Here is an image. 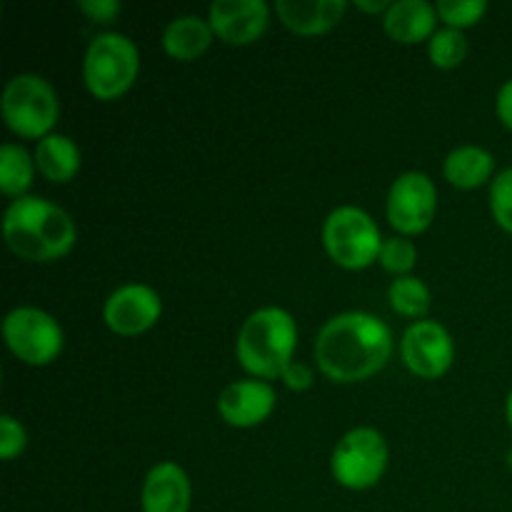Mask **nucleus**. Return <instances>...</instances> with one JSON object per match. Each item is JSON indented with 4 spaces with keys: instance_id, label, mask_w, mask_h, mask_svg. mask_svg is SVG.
I'll return each mask as SVG.
<instances>
[{
    "instance_id": "nucleus-13",
    "label": "nucleus",
    "mask_w": 512,
    "mask_h": 512,
    "mask_svg": "<svg viewBox=\"0 0 512 512\" xmlns=\"http://www.w3.org/2000/svg\"><path fill=\"white\" fill-rule=\"evenodd\" d=\"M275 410V390L265 380H235L218 398V413L233 428H255Z\"/></svg>"
},
{
    "instance_id": "nucleus-3",
    "label": "nucleus",
    "mask_w": 512,
    "mask_h": 512,
    "mask_svg": "<svg viewBox=\"0 0 512 512\" xmlns=\"http://www.w3.org/2000/svg\"><path fill=\"white\" fill-rule=\"evenodd\" d=\"M298 345V323L278 305H265L250 313L235 340L238 363L258 380H273L293 363Z\"/></svg>"
},
{
    "instance_id": "nucleus-6",
    "label": "nucleus",
    "mask_w": 512,
    "mask_h": 512,
    "mask_svg": "<svg viewBox=\"0 0 512 512\" xmlns=\"http://www.w3.org/2000/svg\"><path fill=\"white\" fill-rule=\"evenodd\" d=\"M383 243L378 223L358 205H340L323 223V245L340 268H368L380 258Z\"/></svg>"
},
{
    "instance_id": "nucleus-14",
    "label": "nucleus",
    "mask_w": 512,
    "mask_h": 512,
    "mask_svg": "<svg viewBox=\"0 0 512 512\" xmlns=\"http://www.w3.org/2000/svg\"><path fill=\"white\" fill-rule=\"evenodd\" d=\"M190 478L178 463L163 460L153 465L145 475L140 490V510L143 512H190Z\"/></svg>"
},
{
    "instance_id": "nucleus-19",
    "label": "nucleus",
    "mask_w": 512,
    "mask_h": 512,
    "mask_svg": "<svg viewBox=\"0 0 512 512\" xmlns=\"http://www.w3.org/2000/svg\"><path fill=\"white\" fill-rule=\"evenodd\" d=\"M35 168L50 183H68L80 170V148L63 133H50L35 145Z\"/></svg>"
},
{
    "instance_id": "nucleus-26",
    "label": "nucleus",
    "mask_w": 512,
    "mask_h": 512,
    "mask_svg": "<svg viewBox=\"0 0 512 512\" xmlns=\"http://www.w3.org/2000/svg\"><path fill=\"white\" fill-rule=\"evenodd\" d=\"M28 445V433H25L23 423L15 420L13 415H3L0 418V458L13 460L20 455Z\"/></svg>"
},
{
    "instance_id": "nucleus-9",
    "label": "nucleus",
    "mask_w": 512,
    "mask_h": 512,
    "mask_svg": "<svg viewBox=\"0 0 512 512\" xmlns=\"http://www.w3.org/2000/svg\"><path fill=\"white\" fill-rule=\"evenodd\" d=\"M438 210V188L420 170L398 175L388 193V220L400 235H418L430 228Z\"/></svg>"
},
{
    "instance_id": "nucleus-22",
    "label": "nucleus",
    "mask_w": 512,
    "mask_h": 512,
    "mask_svg": "<svg viewBox=\"0 0 512 512\" xmlns=\"http://www.w3.org/2000/svg\"><path fill=\"white\" fill-rule=\"evenodd\" d=\"M428 55L435 68H458L468 55V38L458 28H440L435 30L433 38L428 40Z\"/></svg>"
},
{
    "instance_id": "nucleus-17",
    "label": "nucleus",
    "mask_w": 512,
    "mask_h": 512,
    "mask_svg": "<svg viewBox=\"0 0 512 512\" xmlns=\"http://www.w3.org/2000/svg\"><path fill=\"white\" fill-rule=\"evenodd\" d=\"M213 38L215 33L208 18H200V15H178V18H173L165 25L163 48L170 58L188 63V60L200 58L210 48Z\"/></svg>"
},
{
    "instance_id": "nucleus-27",
    "label": "nucleus",
    "mask_w": 512,
    "mask_h": 512,
    "mask_svg": "<svg viewBox=\"0 0 512 512\" xmlns=\"http://www.w3.org/2000/svg\"><path fill=\"white\" fill-rule=\"evenodd\" d=\"M78 8L95 23H113L115 15L120 13V3L115 0H83Z\"/></svg>"
},
{
    "instance_id": "nucleus-7",
    "label": "nucleus",
    "mask_w": 512,
    "mask_h": 512,
    "mask_svg": "<svg viewBox=\"0 0 512 512\" xmlns=\"http://www.w3.org/2000/svg\"><path fill=\"white\" fill-rule=\"evenodd\" d=\"M390 450L375 428H353L335 445L330 470L335 483L348 490H368L383 480Z\"/></svg>"
},
{
    "instance_id": "nucleus-32",
    "label": "nucleus",
    "mask_w": 512,
    "mask_h": 512,
    "mask_svg": "<svg viewBox=\"0 0 512 512\" xmlns=\"http://www.w3.org/2000/svg\"><path fill=\"white\" fill-rule=\"evenodd\" d=\"M508 465L512 468V450H510V455H508Z\"/></svg>"
},
{
    "instance_id": "nucleus-23",
    "label": "nucleus",
    "mask_w": 512,
    "mask_h": 512,
    "mask_svg": "<svg viewBox=\"0 0 512 512\" xmlns=\"http://www.w3.org/2000/svg\"><path fill=\"white\" fill-rule=\"evenodd\" d=\"M378 263L383 265L388 273L403 278V275H410V270L418 263V248H415L413 240H408L405 235H395V238H388L383 243Z\"/></svg>"
},
{
    "instance_id": "nucleus-31",
    "label": "nucleus",
    "mask_w": 512,
    "mask_h": 512,
    "mask_svg": "<svg viewBox=\"0 0 512 512\" xmlns=\"http://www.w3.org/2000/svg\"><path fill=\"white\" fill-rule=\"evenodd\" d=\"M505 415H508V423H510V428H512V390H510L508 400H505Z\"/></svg>"
},
{
    "instance_id": "nucleus-1",
    "label": "nucleus",
    "mask_w": 512,
    "mask_h": 512,
    "mask_svg": "<svg viewBox=\"0 0 512 512\" xmlns=\"http://www.w3.org/2000/svg\"><path fill=\"white\" fill-rule=\"evenodd\" d=\"M393 355V333L363 310L333 315L315 338V363L335 383H360L383 370Z\"/></svg>"
},
{
    "instance_id": "nucleus-30",
    "label": "nucleus",
    "mask_w": 512,
    "mask_h": 512,
    "mask_svg": "<svg viewBox=\"0 0 512 512\" xmlns=\"http://www.w3.org/2000/svg\"><path fill=\"white\" fill-rule=\"evenodd\" d=\"M355 8L365 10V13H383L385 15V10L390 8V3H388V0H375V3H368V0H358V3H355Z\"/></svg>"
},
{
    "instance_id": "nucleus-15",
    "label": "nucleus",
    "mask_w": 512,
    "mask_h": 512,
    "mask_svg": "<svg viewBox=\"0 0 512 512\" xmlns=\"http://www.w3.org/2000/svg\"><path fill=\"white\" fill-rule=\"evenodd\" d=\"M345 0H278L275 13L298 35H323L345 18Z\"/></svg>"
},
{
    "instance_id": "nucleus-4",
    "label": "nucleus",
    "mask_w": 512,
    "mask_h": 512,
    "mask_svg": "<svg viewBox=\"0 0 512 512\" xmlns=\"http://www.w3.org/2000/svg\"><path fill=\"white\" fill-rule=\"evenodd\" d=\"M140 70L138 45L123 33H100L83 60L85 88L98 100H115L133 88Z\"/></svg>"
},
{
    "instance_id": "nucleus-12",
    "label": "nucleus",
    "mask_w": 512,
    "mask_h": 512,
    "mask_svg": "<svg viewBox=\"0 0 512 512\" xmlns=\"http://www.w3.org/2000/svg\"><path fill=\"white\" fill-rule=\"evenodd\" d=\"M215 38L228 45H250L265 33L270 8L265 0H215L208 10Z\"/></svg>"
},
{
    "instance_id": "nucleus-25",
    "label": "nucleus",
    "mask_w": 512,
    "mask_h": 512,
    "mask_svg": "<svg viewBox=\"0 0 512 512\" xmlns=\"http://www.w3.org/2000/svg\"><path fill=\"white\" fill-rule=\"evenodd\" d=\"M490 210L505 233H512V165L500 170L490 185Z\"/></svg>"
},
{
    "instance_id": "nucleus-21",
    "label": "nucleus",
    "mask_w": 512,
    "mask_h": 512,
    "mask_svg": "<svg viewBox=\"0 0 512 512\" xmlns=\"http://www.w3.org/2000/svg\"><path fill=\"white\" fill-rule=\"evenodd\" d=\"M390 305H393L395 313L405 315V318H423L430 310V290L415 275H403V278H395L393 285L388 290Z\"/></svg>"
},
{
    "instance_id": "nucleus-10",
    "label": "nucleus",
    "mask_w": 512,
    "mask_h": 512,
    "mask_svg": "<svg viewBox=\"0 0 512 512\" xmlns=\"http://www.w3.org/2000/svg\"><path fill=\"white\" fill-rule=\"evenodd\" d=\"M400 353L408 370L418 378L435 380L450 370L455 360V343L448 330L435 320H418L405 330Z\"/></svg>"
},
{
    "instance_id": "nucleus-5",
    "label": "nucleus",
    "mask_w": 512,
    "mask_h": 512,
    "mask_svg": "<svg viewBox=\"0 0 512 512\" xmlns=\"http://www.w3.org/2000/svg\"><path fill=\"white\" fill-rule=\"evenodd\" d=\"M58 115V93L43 75L20 73L5 83L3 120L15 135L43 140L55 128Z\"/></svg>"
},
{
    "instance_id": "nucleus-28",
    "label": "nucleus",
    "mask_w": 512,
    "mask_h": 512,
    "mask_svg": "<svg viewBox=\"0 0 512 512\" xmlns=\"http://www.w3.org/2000/svg\"><path fill=\"white\" fill-rule=\"evenodd\" d=\"M280 378H283V383L288 385L290 390H308L310 385H313L315 375L313 370H310V365L300 363V360H293V363L283 370Z\"/></svg>"
},
{
    "instance_id": "nucleus-8",
    "label": "nucleus",
    "mask_w": 512,
    "mask_h": 512,
    "mask_svg": "<svg viewBox=\"0 0 512 512\" xmlns=\"http://www.w3.org/2000/svg\"><path fill=\"white\" fill-rule=\"evenodd\" d=\"M3 338L15 358L35 368L53 363L65 340L58 320L35 305H18L5 315Z\"/></svg>"
},
{
    "instance_id": "nucleus-11",
    "label": "nucleus",
    "mask_w": 512,
    "mask_h": 512,
    "mask_svg": "<svg viewBox=\"0 0 512 512\" xmlns=\"http://www.w3.org/2000/svg\"><path fill=\"white\" fill-rule=\"evenodd\" d=\"M160 315H163V300L155 293V288L145 283L120 285L103 305L105 325L115 335H125V338L150 330L158 323Z\"/></svg>"
},
{
    "instance_id": "nucleus-20",
    "label": "nucleus",
    "mask_w": 512,
    "mask_h": 512,
    "mask_svg": "<svg viewBox=\"0 0 512 512\" xmlns=\"http://www.w3.org/2000/svg\"><path fill=\"white\" fill-rule=\"evenodd\" d=\"M35 158L18 143H5L0 148V190L8 198H23L33 185Z\"/></svg>"
},
{
    "instance_id": "nucleus-16",
    "label": "nucleus",
    "mask_w": 512,
    "mask_h": 512,
    "mask_svg": "<svg viewBox=\"0 0 512 512\" xmlns=\"http://www.w3.org/2000/svg\"><path fill=\"white\" fill-rule=\"evenodd\" d=\"M383 25L395 43L413 45L430 40L438 30V8L428 0H398L385 10Z\"/></svg>"
},
{
    "instance_id": "nucleus-29",
    "label": "nucleus",
    "mask_w": 512,
    "mask_h": 512,
    "mask_svg": "<svg viewBox=\"0 0 512 512\" xmlns=\"http://www.w3.org/2000/svg\"><path fill=\"white\" fill-rule=\"evenodd\" d=\"M495 113H498L500 123L512 130V78L500 85L498 98H495Z\"/></svg>"
},
{
    "instance_id": "nucleus-18",
    "label": "nucleus",
    "mask_w": 512,
    "mask_h": 512,
    "mask_svg": "<svg viewBox=\"0 0 512 512\" xmlns=\"http://www.w3.org/2000/svg\"><path fill=\"white\" fill-rule=\"evenodd\" d=\"M443 173L450 185L460 190H473L488 183L495 173V158L480 145H458L445 158Z\"/></svg>"
},
{
    "instance_id": "nucleus-2",
    "label": "nucleus",
    "mask_w": 512,
    "mask_h": 512,
    "mask_svg": "<svg viewBox=\"0 0 512 512\" xmlns=\"http://www.w3.org/2000/svg\"><path fill=\"white\" fill-rule=\"evenodd\" d=\"M3 235L18 258L30 263H50L65 258L73 250L78 230L68 210L38 195H23L5 210Z\"/></svg>"
},
{
    "instance_id": "nucleus-24",
    "label": "nucleus",
    "mask_w": 512,
    "mask_h": 512,
    "mask_svg": "<svg viewBox=\"0 0 512 512\" xmlns=\"http://www.w3.org/2000/svg\"><path fill=\"white\" fill-rule=\"evenodd\" d=\"M438 8V18L443 20L448 28H470L478 20H483V15L488 13V3L485 0H440L435 3Z\"/></svg>"
}]
</instances>
